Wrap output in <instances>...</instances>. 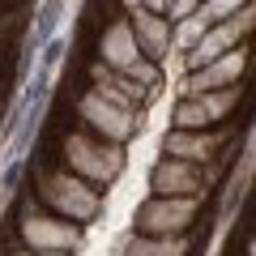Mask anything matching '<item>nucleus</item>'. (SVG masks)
Listing matches in <instances>:
<instances>
[{"label": "nucleus", "mask_w": 256, "mask_h": 256, "mask_svg": "<svg viewBox=\"0 0 256 256\" xmlns=\"http://www.w3.org/2000/svg\"><path fill=\"white\" fill-rule=\"evenodd\" d=\"M166 9H171L175 22H180V18H188V13L196 9V0H166Z\"/></svg>", "instance_id": "17"}, {"label": "nucleus", "mask_w": 256, "mask_h": 256, "mask_svg": "<svg viewBox=\"0 0 256 256\" xmlns=\"http://www.w3.org/2000/svg\"><path fill=\"white\" fill-rule=\"evenodd\" d=\"M244 68H248V52H244V47H230V52H222V56H214V60H205L201 68H192L188 82H184V90H188V94H201V90L239 86Z\"/></svg>", "instance_id": "7"}, {"label": "nucleus", "mask_w": 256, "mask_h": 256, "mask_svg": "<svg viewBox=\"0 0 256 256\" xmlns=\"http://www.w3.org/2000/svg\"><path fill=\"white\" fill-rule=\"evenodd\" d=\"M128 26L137 34V47H141L146 60L162 64L166 56H171V22H166L162 13H150L146 4H137V9H128Z\"/></svg>", "instance_id": "8"}, {"label": "nucleus", "mask_w": 256, "mask_h": 256, "mask_svg": "<svg viewBox=\"0 0 256 256\" xmlns=\"http://www.w3.org/2000/svg\"><path fill=\"white\" fill-rule=\"evenodd\" d=\"M43 196H47V205H56L68 222H90L94 214L102 210L98 188H94L90 180H77V175H52V180L43 184Z\"/></svg>", "instance_id": "2"}, {"label": "nucleus", "mask_w": 256, "mask_h": 256, "mask_svg": "<svg viewBox=\"0 0 256 256\" xmlns=\"http://www.w3.org/2000/svg\"><path fill=\"white\" fill-rule=\"evenodd\" d=\"M248 0H205L201 4V18L205 22H222V18H230V13H239Z\"/></svg>", "instance_id": "15"}, {"label": "nucleus", "mask_w": 256, "mask_h": 256, "mask_svg": "<svg viewBox=\"0 0 256 256\" xmlns=\"http://www.w3.org/2000/svg\"><path fill=\"white\" fill-rule=\"evenodd\" d=\"M77 111H82V120L94 128V132H102L107 141H128L132 132H137V116H132L128 107H120V102L102 98L98 90L86 94V98L77 102Z\"/></svg>", "instance_id": "4"}, {"label": "nucleus", "mask_w": 256, "mask_h": 256, "mask_svg": "<svg viewBox=\"0 0 256 256\" xmlns=\"http://www.w3.org/2000/svg\"><path fill=\"white\" fill-rule=\"evenodd\" d=\"M98 52H102V64H107V68H124L128 60H137V56H141L137 34H132L128 18H124V22H116V26H107V34H102Z\"/></svg>", "instance_id": "11"}, {"label": "nucleus", "mask_w": 256, "mask_h": 256, "mask_svg": "<svg viewBox=\"0 0 256 256\" xmlns=\"http://www.w3.org/2000/svg\"><path fill=\"white\" fill-rule=\"evenodd\" d=\"M141 4H146L150 13H166V0H141Z\"/></svg>", "instance_id": "18"}, {"label": "nucleus", "mask_w": 256, "mask_h": 256, "mask_svg": "<svg viewBox=\"0 0 256 256\" xmlns=\"http://www.w3.org/2000/svg\"><path fill=\"white\" fill-rule=\"evenodd\" d=\"M252 22H256L252 0H248L239 13H230V18L210 22V26H205V34L196 38V43H192V52H188V68H201L205 60H214V56H222V52H230V47H239V38L252 30Z\"/></svg>", "instance_id": "1"}, {"label": "nucleus", "mask_w": 256, "mask_h": 256, "mask_svg": "<svg viewBox=\"0 0 256 256\" xmlns=\"http://www.w3.org/2000/svg\"><path fill=\"white\" fill-rule=\"evenodd\" d=\"M196 218V196H154L137 214V230L146 235H184Z\"/></svg>", "instance_id": "3"}, {"label": "nucleus", "mask_w": 256, "mask_h": 256, "mask_svg": "<svg viewBox=\"0 0 256 256\" xmlns=\"http://www.w3.org/2000/svg\"><path fill=\"white\" fill-rule=\"evenodd\" d=\"M120 4H124V9H137V4H141V0H120Z\"/></svg>", "instance_id": "19"}, {"label": "nucleus", "mask_w": 256, "mask_h": 256, "mask_svg": "<svg viewBox=\"0 0 256 256\" xmlns=\"http://www.w3.org/2000/svg\"><path fill=\"white\" fill-rule=\"evenodd\" d=\"M22 256H30V252H22Z\"/></svg>", "instance_id": "20"}, {"label": "nucleus", "mask_w": 256, "mask_h": 256, "mask_svg": "<svg viewBox=\"0 0 256 256\" xmlns=\"http://www.w3.org/2000/svg\"><path fill=\"white\" fill-rule=\"evenodd\" d=\"M150 188H154L158 196H196V192L205 188V180H201V171L192 162L166 154L162 162L154 166V175H150Z\"/></svg>", "instance_id": "9"}, {"label": "nucleus", "mask_w": 256, "mask_h": 256, "mask_svg": "<svg viewBox=\"0 0 256 256\" xmlns=\"http://www.w3.org/2000/svg\"><path fill=\"white\" fill-rule=\"evenodd\" d=\"M226 128L222 132H205V128H180L166 137V154L171 158H184V162H210L222 146H226Z\"/></svg>", "instance_id": "10"}, {"label": "nucleus", "mask_w": 256, "mask_h": 256, "mask_svg": "<svg viewBox=\"0 0 256 256\" xmlns=\"http://www.w3.org/2000/svg\"><path fill=\"white\" fill-rule=\"evenodd\" d=\"M60 9H64L60 0H47V4H43V13H38V38H47V34L56 30V22H60Z\"/></svg>", "instance_id": "16"}, {"label": "nucleus", "mask_w": 256, "mask_h": 256, "mask_svg": "<svg viewBox=\"0 0 256 256\" xmlns=\"http://www.w3.org/2000/svg\"><path fill=\"white\" fill-rule=\"evenodd\" d=\"M184 252H188L184 235H146L128 248V256H184Z\"/></svg>", "instance_id": "12"}, {"label": "nucleus", "mask_w": 256, "mask_h": 256, "mask_svg": "<svg viewBox=\"0 0 256 256\" xmlns=\"http://www.w3.org/2000/svg\"><path fill=\"white\" fill-rule=\"evenodd\" d=\"M22 239L38 256H64L82 244V230L68 226V218H26L22 222Z\"/></svg>", "instance_id": "6"}, {"label": "nucleus", "mask_w": 256, "mask_h": 256, "mask_svg": "<svg viewBox=\"0 0 256 256\" xmlns=\"http://www.w3.org/2000/svg\"><path fill=\"white\" fill-rule=\"evenodd\" d=\"M120 73H124L128 82H137L141 90H154V86H158V64H154V60H146V56H137V60H128L124 68H120Z\"/></svg>", "instance_id": "13"}, {"label": "nucleus", "mask_w": 256, "mask_h": 256, "mask_svg": "<svg viewBox=\"0 0 256 256\" xmlns=\"http://www.w3.org/2000/svg\"><path fill=\"white\" fill-rule=\"evenodd\" d=\"M205 26H210V22L201 18V9H192L188 18H180V30H175V43H180V47H192L196 38L205 34Z\"/></svg>", "instance_id": "14"}, {"label": "nucleus", "mask_w": 256, "mask_h": 256, "mask_svg": "<svg viewBox=\"0 0 256 256\" xmlns=\"http://www.w3.org/2000/svg\"><path fill=\"white\" fill-rule=\"evenodd\" d=\"M68 162L86 175L90 184H107L120 175L124 154L116 146H102V141H86V137H68Z\"/></svg>", "instance_id": "5"}]
</instances>
